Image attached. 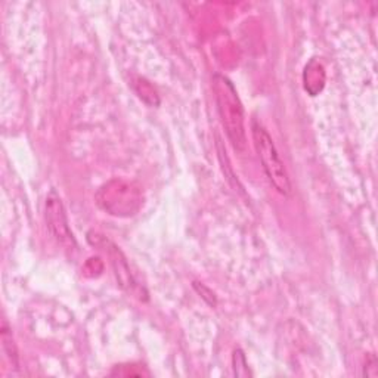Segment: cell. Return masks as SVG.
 Returning <instances> with one entry per match:
<instances>
[{
	"instance_id": "1",
	"label": "cell",
	"mask_w": 378,
	"mask_h": 378,
	"mask_svg": "<svg viewBox=\"0 0 378 378\" xmlns=\"http://www.w3.org/2000/svg\"><path fill=\"white\" fill-rule=\"evenodd\" d=\"M213 92L217 104L222 126L225 127L228 139L237 151L246 148V130H244V108L237 89L225 75L215 74Z\"/></svg>"
},
{
	"instance_id": "2",
	"label": "cell",
	"mask_w": 378,
	"mask_h": 378,
	"mask_svg": "<svg viewBox=\"0 0 378 378\" xmlns=\"http://www.w3.org/2000/svg\"><path fill=\"white\" fill-rule=\"evenodd\" d=\"M251 135L254 148L258 151L263 172L266 177H268L269 183L273 186L276 192L288 197L291 194V182L271 135L264 130L263 126L255 123V121L251 126Z\"/></svg>"
},
{
	"instance_id": "3",
	"label": "cell",
	"mask_w": 378,
	"mask_h": 378,
	"mask_svg": "<svg viewBox=\"0 0 378 378\" xmlns=\"http://www.w3.org/2000/svg\"><path fill=\"white\" fill-rule=\"evenodd\" d=\"M98 204L107 213L129 217L136 215L143 204L141 189L126 181H111L104 185L96 195Z\"/></svg>"
},
{
	"instance_id": "4",
	"label": "cell",
	"mask_w": 378,
	"mask_h": 378,
	"mask_svg": "<svg viewBox=\"0 0 378 378\" xmlns=\"http://www.w3.org/2000/svg\"><path fill=\"white\" fill-rule=\"evenodd\" d=\"M44 219H46L49 232L58 241V244H61L66 250H74L77 247L75 238L69 226V220H66L61 198L53 189L49 192L46 204H44Z\"/></svg>"
},
{
	"instance_id": "5",
	"label": "cell",
	"mask_w": 378,
	"mask_h": 378,
	"mask_svg": "<svg viewBox=\"0 0 378 378\" xmlns=\"http://www.w3.org/2000/svg\"><path fill=\"white\" fill-rule=\"evenodd\" d=\"M109 255H111V260H113L116 276H117V281L120 282V285L123 287V288H126V290H129V291L135 290L136 282H135V280H133V276L130 273V269H129V266H127V262L125 259L123 253H121L116 246H113V244H111Z\"/></svg>"
},
{
	"instance_id": "6",
	"label": "cell",
	"mask_w": 378,
	"mask_h": 378,
	"mask_svg": "<svg viewBox=\"0 0 378 378\" xmlns=\"http://www.w3.org/2000/svg\"><path fill=\"white\" fill-rule=\"evenodd\" d=\"M303 79H305V89H306V91L312 96H316L325 84L324 66H322L318 61L312 60L306 65Z\"/></svg>"
},
{
	"instance_id": "7",
	"label": "cell",
	"mask_w": 378,
	"mask_h": 378,
	"mask_svg": "<svg viewBox=\"0 0 378 378\" xmlns=\"http://www.w3.org/2000/svg\"><path fill=\"white\" fill-rule=\"evenodd\" d=\"M232 365H233V374H235L237 377H251L247 358L241 349H237L235 352H233Z\"/></svg>"
},
{
	"instance_id": "8",
	"label": "cell",
	"mask_w": 378,
	"mask_h": 378,
	"mask_svg": "<svg viewBox=\"0 0 378 378\" xmlns=\"http://www.w3.org/2000/svg\"><path fill=\"white\" fill-rule=\"evenodd\" d=\"M2 341H3V348L8 353L9 359L12 361V363L17 366L18 365V354H17V348L14 344V340H12V332H9L6 324H3V328H2Z\"/></svg>"
},
{
	"instance_id": "9",
	"label": "cell",
	"mask_w": 378,
	"mask_h": 378,
	"mask_svg": "<svg viewBox=\"0 0 378 378\" xmlns=\"http://www.w3.org/2000/svg\"><path fill=\"white\" fill-rule=\"evenodd\" d=\"M194 287H195V290L203 296V298L206 300V302H207L208 305H211V306H215V305H216V297H215L213 291H210L207 287H204L203 284L199 285L198 282H194Z\"/></svg>"
},
{
	"instance_id": "10",
	"label": "cell",
	"mask_w": 378,
	"mask_h": 378,
	"mask_svg": "<svg viewBox=\"0 0 378 378\" xmlns=\"http://www.w3.org/2000/svg\"><path fill=\"white\" fill-rule=\"evenodd\" d=\"M363 375L366 377H377L378 375V366H377V358L374 357H370V359L366 361V365H365V371H363Z\"/></svg>"
}]
</instances>
